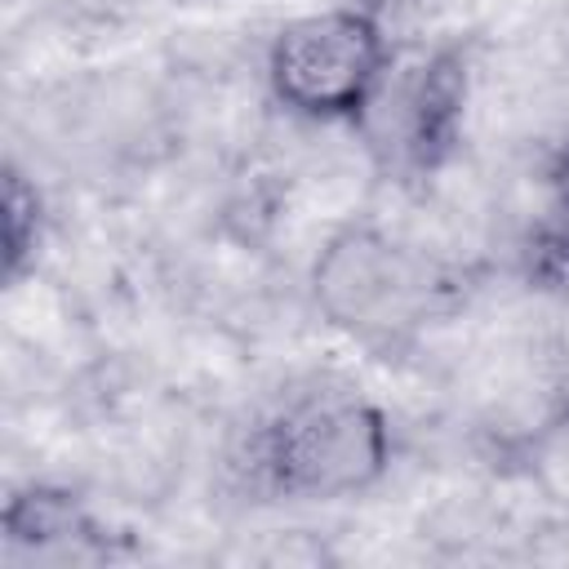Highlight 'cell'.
<instances>
[{
	"mask_svg": "<svg viewBox=\"0 0 569 569\" xmlns=\"http://www.w3.org/2000/svg\"><path fill=\"white\" fill-rule=\"evenodd\" d=\"M391 427L360 396H302L276 409L249 440V471L276 498H347L382 480Z\"/></svg>",
	"mask_w": 569,
	"mask_h": 569,
	"instance_id": "1",
	"label": "cell"
},
{
	"mask_svg": "<svg viewBox=\"0 0 569 569\" xmlns=\"http://www.w3.org/2000/svg\"><path fill=\"white\" fill-rule=\"evenodd\" d=\"M382 62L387 44L369 13L320 9L276 31L267 76L289 111L307 120H351L373 98Z\"/></svg>",
	"mask_w": 569,
	"mask_h": 569,
	"instance_id": "2",
	"label": "cell"
},
{
	"mask_svg": "<svg viewBox=\"0 0 569 569\" xmlns=\"http://www.w3.org/2000/svg\"><path fill=\"white\" fill-rule=\"evenodd\" d=\"M316 302L320 311L360 338L391 333L413 316L418 276L409 258L369 227H347L316 258Z\"/></svg>",
	"mask_w": 569,
	"mask_h": 569,
	"instance_id": "3",
	"label": "cell"
},
{
	"mask_svg": "<svg viewBox=\"0 0 569 569\" xmlns=\"http://www.w3.org/2000/svg\"><path fill=\"white\" fill-rule=\"evenodd\" d=\"M462 107H467L462 58L431 53L405 89V151L413 156V164L431 169L453 151L462 129Z\"/></svg>",
	"mask_w": 569,
	"mask_h": 569,
	"instance_id": "4",
	"label": "cell"
},
{
	"mask_svg": "<svg viewBox=\"0 0 569 569\" xmlns=\"http://www.w3.org/2000/svg\"><path fill=\"white\" fill-rule=\"evenodd\" d=\"M4 542L18 551H80V547H98L102 529L98 520L76 502V493L67 489H49V485H31L22 493H13L4 502Z\"/></svg>",
	"mask_w": 569,
	"mask_h": 569,
	"instance_id": "5",
	"label": "cell"
},
{
	"mask_svg": "<svg viewBox=\"0 0 569 569\" xmlns=\"http://www.w3.org/2000/svg\"><path fill=\"white\" fill-rule=\"evenodd\" d=\"M520 462L556 507H569V405L556 409L542 427H533Z\"/></svg>",
	"mask_w": 569,
	"mask_h": 569,
	"instance_id": "6",
	"label": "cell"
},
{
	"mask_svg": "<svg viewBox=\"0 0 569 569\" xmlns=\"http://www.w3.org/2000/svg\"><path fill=\"white\" fill-rule=\"evenodd\" d=\"M36 240H40V196L18 169H9L4 173V276L9 280L27 267V258L36 253Z\"/></svg>",
	"mask_w": 569,
	"mask_h": 569,
	"instance_id": "7",
	"label": "cell"
},
{
	"mask_svg": "<svg viewBox=\"0 0 569 569\" xmlns=\"http://www.w3.org/2000/svg\"><path fill=\"white\" fill-rule=\"evenodd\" d=\"M551 187H556V218H560V222H569V138H565V147L556 151Z\"/></svg>",
	"mask_w": 569,
	"mask_h": 569,
	"instance_id": "8",
	"label": "cell"
}]
</instances>
